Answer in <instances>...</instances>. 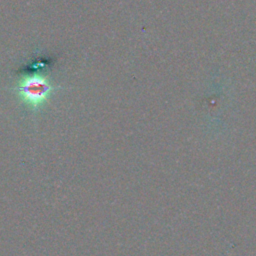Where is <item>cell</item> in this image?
Masks as SVG:
<instances>
[{
  "instance_id": "6da1fadb",
  "label": "cell",
  "mask_w": 256,
  "mask_h": 256,
  "mask_svg": "<svg viewBox=\"0 0 256 256\" xmlns=\"http://www.w3.org/2000/svg\"><path fill=\"white\" fill-rule=\"evenodd\" d=\"M63 87L54 85L49 75L36 70L24 73L15 81L11 91L22 106L32 114L40 112L50 101L52 96Z\"/></svg>"
}]
</instances>
